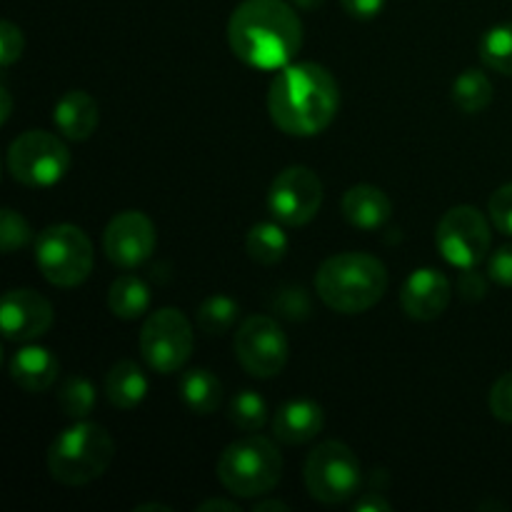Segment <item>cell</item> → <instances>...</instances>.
<instances>
[{"label": "cell", "instance_id": "cell-1", "mask_svg": "<svg viewBox=\"0 0 512 512\" xmlns=\"http://www.w3.org/2000/svg\"><path fill=\"white\" fill-rule=\"evenodd\" d=\"M235 58L258 70H280L303 48V23L285 0H243L228 23Z\"/></svg>", "mask_w": 512, "mask_h": 512}, {"label": "cell", "instance_id": "cell-2", "mask_svg": "<svg viewBox=\"0 0 512 512\" xmlns=\"http://www.w3.org/2000/svg\"><path fill=\"white\" fill-rule=\"evenodd\" d=\"M340 108V88L328 68L293 63L280 68L268 90V113L283 133L310 138L328 128Z\"/></svg>", "mask_w": 512, "mask_h": 512}, {"label": "cell", "instance_id": "cell-3", "mask_svg": "<svg viewBox=\"0 0 512 512\" xmlns=\"http://www.w3.org/2000/svg\"><path fill=\"white\" fill-rule=\"evenodd\" d=\"M315 290L330 310L358 315L375 308L388 290V270L370 253L330 255L315 275Z\"/></svg>", "mask_w": 512, "mask_h": 512}, {"label": "cell", "instance_id": "cell-4", "mask_svg": "<svg viewBox=\"0 0 512 512\" xmlns=\"http://www.w3.org/2000/svg\"><path fill=\"white\" fill-rule=\"evenodd\" d=\"M115 458V440L103 425L78 420L53 440L48 470L55 483L80 488L98 480Z\"/></svg>", "mask_w": 512, "mask_h": 512}, {"label": "cell", "instance_id": "cell-5", "mask_svg": "<svg viewBox=\"0 0 512 512\" xmlns=\"http://www.w3.org/2000/svg\"><path fill=\"white\" fill-rule=\"evenodd\" d=\"M283 478V455L263 435H248L220 453L218 480L238 498L270 493Z\"/></svg>", "mask_w": 512, "mask_h": 512}, {"label": "cell", "instance_id": "cell-6", "mask_svg": "<svg viewBox=\"0 0 512 512\" xmlns=\"http://www.w3.org/2000/svg\"><path fill=\"white\" fill-rule=\"evenodd\" d=\"M35 263L50 285L78 288L93 273V240L78 225H50L35 238Z\"/></svg>", "mask_w": 512, "mask_h": 512}, {"label": "cell", "instance_id": "cell-7", "mask_svg": "<svg viewBox=\"0 0 512 512\" xmlns=\"http://www.w3.org/2000/svg\"><path fill=\"white\" fill-rule=\"evenodd\" d=\"M303 475L310 498L323 505L348 503L363 485L358 455L340 440H325L310 450Z\"/></svg>", "mask_w": 512, "mask_h": 512}, {"label": "cell", "instance_id": "cell-8", "mask_svg": "<svg viewBox=\"0 0 512 512\" xmlns=\"http://www.w3.org/2000/svg\"><path fill=\"white\" fill-rule=\"evenodd\" d=\"M8 170L25 188H50L70 170V150L48 130H28L10 143Z\"/></svg>", "mask_w": 512, "mask_h": 512}, {"label": "cell", "instance_id": "cell-9", "mask_svg": "<svg viewBox=\"0 0 512 512\" xmlns=\"http://www.w3.org/2000/svg\"><path fill=\"white\" fill-rule=\"evenodd\" d=\"M193 345V325L175 308L150 313L140 330V353L155 373L170 375L183 368L193 355Z\"/></svg>", "mask_w": 512, "mask_h": 512}, {"label": "cell", "instance_id": "cell-10", "mask_svg": "<svg viewBox=\"0 0 512 512\" xmlns=\"http://www.w3.org/2000/svg\"><path fill=\"white\" fill-rule=\"evenodd\" d=\"M435 245L455 268H478L493 245L488 218L473 205H455L440 218Z\"/></svg>", "mask_w": 512, "mask_h": 512}, {"label": "cell", "instance_id": "cell-11", "mask_svg": "<svg viewBox=\"0 0 512 512\" xmlns=\"http://www.w3.org/2000/svg\"><path fill=\"white\" fill-rule=\"evenodd\" d=\"M235 355L255 378H275L288 363L290 345L278 320L270 315H250L235 333Z\"/></svg>", "mask_w": 512, "mask_h": 512}, {"label": "cell", "instance_id": "cell-12", "mask_svg": "<svg viewBox=\"0 0 512 512\" xmlns=\"http://www.w3.org/2000/svg\"><path fill=\"white\" fill-rule=\"evenodd\" d=\"M323 205V180L305 165H290L275 175L268 190V210L288 228L308 225Z\"/></svg>", "mask_w": 512, "mask_h": 512}, {"label": "cell", "instance_id": "cell-13", "mask_svg": "<svg viewBox=\"0 0 512 512\" xmlns=\"http://www.w3.org/2000/svg\"><path fill=\"white\" fill-rule=\"evenodd\" d=\"M158 233L153 220L140 210H123L108 223L103 235L105 258L123 270L143 265L155 253Z\"/></svg>", "mask_w": 512, "mask_h": 512}, {"label": "cell", "instance_id": "cell-14", "mask_svg": "<svg viewBox=\"0 0 512 512\" xmlns=\"http://www.w3.org/2000/svg\"><path fill=\"white\" fill-rule=\"evenodd\" d=\"M55 313L48 298L28 288L8 290L0 305V325L10 343H33L53 325Z\"/></svg>", "mask_w": 512, "mask_h": 512}, {"label": "cell", "instance_id": "cell-15", "mask_svg": "<svg viewBox=\"0 0 512 512\" xmlns=\"http://www.w3.org/2000/svg\"><path fill=\"white\" fill-rule=\"evenodd\" d=\"M450 298H453L450 280L435 268L415 270L400 290V305L408 318L423 320V323L438 320L448 310Z\"/></svg>", "mask_w": 512, "mask_h": 512}, {"label": "cell", "instance_id": "cell-16", "mask_svg": "<svg viewBox=\"0 0 512 512\" xmlns=\"http://www.w3.org/2000/svg\"><path fill=\"white\" fill-rule=\"evenodd\" d=\"M325 428V413L320 403L310 398L288 400L278 408L273 418V433L285 445L310 443Z\"/></svg>", "mask_w": 512, "mask_h": 512}, {"label": "cell", "instance_id": "cell-17", "mask_svg": "<svg viewBox=\"0 0 512 512\" xmlns=\"http://www.w3.org/2000/svg\"><path fill=\"white\" fill-rule=\"evenodd\" d=\"M340 210H343V218L353 228L370 233V230H380L388 223L390 215H393V203L385 195V190L360 183L345 190L343 200H340Z\"/></svg>", "mask_w": 512, "mask_h": 512}, {"label": "cell", "instance_id": "cell-18", "mask_svg": "<svg viewBox=\"0 0 512 512\" xmlns=\"http://www.w3.org/2000/svg\"><path fill=\"white\" fill-rule=\"evenodd\" d=\"M53 120L63 138L73 140V143H83L98 128L100 108L93 95L85 93V90H68L55 103Z\"/></svg>", "mask_w": 512, "mask_h": 512}, {"label": "cell", "instance_id": "cell-19", "mask_svg": "<svg viewBox=\"0 0 512 512\" xmlns=\"http://www.w3.org/2000/svg\"><path fill=\"white\" fill-rule=\"evenodd\" d=\"M58 375V358L40 345H25L10 360V378L25 393H43V390L53 388Z\"/></svg>", "mask_w": 512, "mask_h": 512}, {"label": "cell", "instance_id": "cell-20", "mask_svg": "<svg viewBox=\"0 0 512 512\" xmlns=\"http://www.w3.org/2000/svg\"><path fill=\"white\" fill-rule=\"evenodd\" d=\"M148 388L150 385L143 368L133 360H120L105 375V398L120 410L138 408L148 395Z\"/></svg>", "mask_w": 512, "mask_h": 512}, {"label": "cell", "instance_id": "cell-21", "mask_svg": "<svg viewBox=\"0 0 512 512\" xmlns=\"http://www.w3.org/2000/svg\"><path fill=\"white\" fill-rule=\"evenodd\" d=\"M180 398L190 413L210 415L220 408L223 385L215 378L213 370L193 368L180 378Z\"/></svg>", "mask_w": 512, "mask_h": 512}, {"label": "cell", "instance_id": "cell-22", "mask_svg": "<svg viewBox=\"0 0 512 512\" xmlns=\"http://www.w3.org/2000/svg\"><path fill=\"white\" fill-rule=\"evenodd\" d=\"M108 308L115 318L135 320L148 313L150 288L138 275H120L108 290Z\"/></svg>", "mask_w": 512, "mask_h": 512}, {"label": "cell", "instance_id": "cell-23", "mask_svg": "<svg viewBox=\"0 0 512 512\" xmlns=\"http://www.w3.org/2000/svg\"><path fill=\"white\" fill-rule=\"evenodd\" d=\"M283 225V223H280ZM278 223H255L245 238V250L260 265H278L288 255L290 240Z\"/></svg>", "mask_w": 512, "mask_h": 512}, {"label": "cell", "instance_id": "cell-24", "mask_svg": "<svg viewBox=\"0 0 512 512\" xmlns=\"http://www.w3.org/2000/svg\"><path fill=\"white\" fill-rule=\"evenodd\" d=\"M453 103L463 113L475 115L493 103V83L488 75L478 68H468L460 73L453 83Z\"/></svg>", "mask_w": 512, "mask_h": 512}, {"label": "cell", "instance_id": "cell-25", "mask_svg": "<svg viewBox=\"0 0 512 512\" xmlns=\"http://www.w3.org/2000/svg\"><path fill=\"white\" fill-rule=\"evenodd\" d=\"M58 403L70 420H85L95 408V385L85 375H70L60 383Z\"/></svg>", "mask_w": 512, "mask_h": 512}, {"label": "cell", "instance_id": "cell-26", "mask_svg": "<svg viewBox=\"0 0 512 512\" xmlns=\"http://www.w3.org/2000/svg\"><path fill=\"white\" fill-rule=\"evenodd\" d=\"M195 320L205 335H223L238 320V303L228 295H210L200 303Z\"/></svg>", "mask_w": 512, "mask_h": 512}, {"label": "cell", "instance_id": "cell-27", "mask_svg": "<svg viewBox=\"0 0 512 512\" xmlns=\"http://www.w3.org/2000/svg\"><path fill=\"white\" fill-rule=\"evenodd\" d=\"M480 60L495 73L512 75V23L495 25L483 35Z\"/></svg>", "mask_w": 512, "mask_h": 512}, {"label": "cell", "instance_id": "cell-28", "mask_svg": "<svg viewBox=\"0 0 512 512\" xmlns=\"http://www.w3.org/2000/svg\"><path fill=\"white\" fill-rule=\"evenodd\" d=\"M228 415L238 430L258 433L265 425V420H268V405H265V400L255 390H243V393H238L230 400Z\"/></svg>", "mask_w": 512, "mask_h": 512}, {"label": "cell", "instance_id": "cell-29", "mask_svg": "<svg viewBox=\"0 0 512 512\" xmlns=\"http://www.w3.org/2000/svg\"><path fill=\"white\" fill-rule=\"evenodd\" d=\"M270 308L273 313H278L280 318L293 320V323H300V320H308L310 313H313V303H310V295L305 288H298V285H283L273 293L270 298Z\"/></svg>", "mask_w": 512, "mask_h": 512}, {"label": "cell", "instance_id": "cell-30", "mask_svg": "<svg viewBox=\"0 0 512 512\" xmlns=\"http://www.w3.org/2000/svg\"><path fill=\"white\" fill-rule=\"evenodd\" d=\"M30 240H33V230H30L28 220L15 210L5 208L3 220H0V248H3V253H15L18 248H25Z\"/></svg>", "mask_w": 512, "mask_h": 512}, {"label": "cell", "instance_id": "cell-31", "mask_svg": "<svg viewBox=\"0 0 512 512\" xmlns=\"http://www.w3.org/2000/svg\"><path fill=\"white\" fill-rule=\"evenodd\" d=\"M488 213L500 233L512 235V183L495 190L488 203Z\"/></svg>", "mask_w": 512, "mask_h": 512}, {"label": "cell", "instance_id": "cell-32", "mask_svg": "<svg viewBox=\"0 0 512 512\" xmlns=\"http://www.w3.org/2000/svg\"><path fill=\"white\" fill-rule=\"evenodd\" d=\"M23 48V30L15 23H10V20H3L0 23V63H3V68H10L15 60H20Z\"/></svg>", "mask_w": 512, "mask_h": 512}, {"label": "cell", "instance_id": "cell-33", "mask_svg": "<svg viewBox=\"0 0 512 512\" xmlns=\"http://www.w3.org/2000/svg\"><path fill=\"white\" fill-rule=\"evenodd\" d=\"M490 413L512 425V370L495 380L493 390H490Z\"/></svg>", "mask_w": 512, "mask_h": 512}, {"label": "cell", "instance_id": "cell-34", "mask_svg": "<svg viewBox=\"0 0 512 512\" xmlns=\"http://www.w3.org/2000/svg\"><path fill=\"white\" fill-rule=\"evenodd\" d=\"M488 275L495 283L512 288V243L503 245L500 250H495L493 258L488 263Z\"/></svg>", "mask_w": 512, "mask_h": 512}, {"label": "cell", "instance_id": "cell-35", "mask_svg": "<svg viewBox=\"0 0 512 512\" xmlns=\"http://www.w3.org/2000/svg\"><path fill=\"white\" fill-rule=\"evenodd\" d=\"M458 288L465 300L475 303V300H483L485 293H488V280H485L475 268H465L463 273H460Z\"/></svg>", "mask_w": 512, "mask_h": 512}, {"label": "cell", "instance_id": "cell-36", "mask_svg": "<svg viewBox=\"0 0 512 512\" xmlns=\"http://www.w3.org/2000/svg\"><path fill=\"white\" fill-rule=\"evenodd\" d=\"M340 5H343V10L350 18L370 20L375 18V15H380L385 0H340Z\"/></svg>", "mask_w": 512, "mask_h": 512}, {"label": "cell", "instance_id": "cell-37", "mask_svg": "<svg viewBox=\"0 0 512 512\" xmlns=\"http://www.w3.org/2000/svg\"><path fill=\"white\" fill-rule=\"evenodd\" d=\"M393 505L383 498L380 493H365L363 498L355 503V512H390Z\"/></svg>", "mask_w": 512, "mask_h": 512}, {"label": "cell", "instance_id": "cell-38", "mask_svg": "<svg viewBox=\"0 0 512 512\" xmlns=\"http://www.w3.org/2000/svg\"><path fill=\"white\" fill-rule=\"evenodd\" d=\"M198 510L200 512H210V510H228V512H238L240 508L235 503H228V500H218V498H213V500H205V503H200L198 505Z\"/></svg>", "mask_w": 512, "mask_h": 512}, {"label": "cell", "instance_id": "cell-39", "mask_svg": "<svg viewBox=\"0 0 512 512\" xmlns=\"http://www.w3.org/2000/svg\"><path fill=\"white\" fill-rule=\"evenodd\" d=\"M268 510H283V512H288L290 510V505L288 503H283V500H260L258 505H255V512H268Z\"/></svg>", "mask_w": 512, "mask_h": 512}, {"label": "cell", "instance_id": "cell-40", "mask_svg": "<svg viewBox=\"0 0 512 512\" xmlns=\"http://www.w3.org/2000/svg\"><path fill=\"white\" fill-rule=\"evenodd\" d=\"M0 98H3V115H0V120H3V123H8V118H10V93H8V88L0 90Z\"/></svg>", "mask_w": 512, "mask_h": 512}, {"label": "cell", "instance_id": "cell-41", "mask_svg": "<svg viewBox=\"0 0 512 512\" xmlns=\"http://www.w3.org/2000/svg\"><path fill=\"white\" fill-rule=\"evenodd\" d=\"M148 510H160V512H170L168 505H160V503H150V505H138L135 512H148Z\"/></svg>", "mask_w": 512, "mask_h": 512}, {"label": "cell", "instance_id": "cell-42", "mask_svg": "<svg viewBox=\"0 0 512 512\" xmlns=\"http://www.w3.org/2000/svg\"><path fill=\"white\" fill-rule=\"evenodd\" d=\"M295 5L303 10H315L318 5H323V0H295Z\"/></svg>", "mask_w": 512, "mask_h": 512}]
</instances>
